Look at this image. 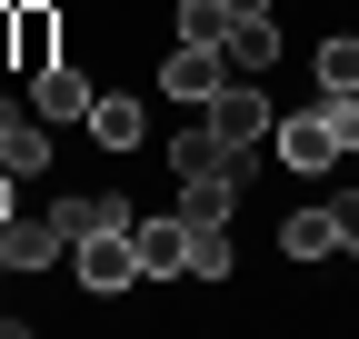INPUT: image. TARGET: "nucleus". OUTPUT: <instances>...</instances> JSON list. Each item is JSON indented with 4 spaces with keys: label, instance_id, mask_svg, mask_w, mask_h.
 <instances>
[{
    "label": "nucleus",
    "instance_id": "f257e3e1",
    "mask_svg": "<svg viewBox=\"0 0 359 339\" xmlns=\"http://www.w3.org/2000/svg\"><path fill=\"white\" fill-rule=\"evenodd\" d=\"M200 120H210L219 150H269V130H280V110H269L259 80H219V90L200 100Z\"/></svg>",
    "mask_w": 359,
    "mask_h": 339
},
{
    "label": "nucleus",
    "instance_id": "f03ea898",
    "mask_svg": "<svg viewBox=\"0 0 359 339\" xmlns=\"http://www.w3.org/2000/svg\"><path fill=\"white\" fill-rule=\"evenodd\" d=\"M70 270H80L90 300H120V289H140V240H130V230H90L70 249Z\"/></svg>",
    "mask_w": 359,
    "mask_h": 339
},
{
    "label": "nucleus",
    "instance_id": "7ed1b4c3",
    "mask_svg": "<svg viewBox=\"0 0 359 339\" xmlns=\"http://www.w3.org/2000/svg\"><path fill=\"white\" fill-rule=\"evenodd\" d=\"M50 160H60V130L30 100H0V170H11V180H40Z\"/></svg>",
    "mask_w": 359,
    "mask_h": 339
},
{
    "label": "nucleus",
    "instance_id": "20e7f679",
    "mask_svg": "<svg viewBox=\"0 0 359 339\" xmlns=\"http://www.w3.org/2000/svg\"><path fill=\"white\" fill-rule=\"evenodd\" d=\"M269 160L320 180V170H339V140H330V120H320V110H280V130H269Z\"/></svg>",
    "mask_w": 359,
    "mask_h": 339
},
{
    "label": "nucleus",
    "instance_id": "39448f33",
    "mask_svg": "<svg viewBox=\"0 0 359 339\" xmlns=\"http://www.w3.org/2000/svg\"><path fill=\"white\" fill-rule=\"evenodd\" d=\"M90 100H100V90H90V70H70V60L30 70V110L50 120V130H80V120H90Z\"/></svg>",
    "mask_w": 359,
    "mask_h": 339
},
{
    "label": "nucleus",
    "instance_id": "423d86ee",
    "mask_svg": "<svg viewBox=\"0 0 359 339\" xmlns=\"http://www.w3.org/2000/svg\"><path fill=\"white\" fill-rule=\"evenodd\" d=\"M219 70H230V50H200V40H180V50L160 60V90H170V100H190V110H200V100L219 90Z\"/></svg>",
    "mask_w": 359,
    "mask_h": 339
},
{
    "label": "nucleus",
    "instance_id": "0eeeda50",
    "mask_svg": "<svg viewBox=\"0 0 359 339\" xmlns=\"http://www.w3.org/2000/svg\"><path fill=\"white\" fill-rule=\"evenodd\" d=\"M130 240H140V279H190V230L170 220H130Z\"/></svg>",
    "mask_w": 359,
    "mask_h": 339
},
{
    "label": "nucleus",
    "instance_id": "6e6552de",
    "mask_svg": "<svg viewBox=\"0 0 359 339\" xmlns=\"http://www.w3.org/2000/svg\"><path fill=\"white\" fill-rule=\"evenodd\" d=\"M80 130L100 140V150H150V120H140V100H130V90H100Z\"/></svg>",
    "mask_w": 359,
    "mask_h": 339
},
{
    "label": "nucleus",
    "instance_id": "1a4fd4ad",
    "mask_svg": "<svg viewBox=\"0 0 359 339\" xmlns=\"http://www.w3.org/2000/svg\"><path fill=\"white\" fill-rule=\"evenodd\" d=\"M50 220H60V230H70V249H80L90 230H130V220H140V209H130L120 190H70V200L50 209Z\"/></svg>",
    "mask_w": 359,
    "mask_h": 339
},
{
    "label": "nucleus",
    "instance_id": "9d476101",
    "mask_svg": "<svg viewBox=\"0 0 359 339\" xmlns=\"http://www.w3.org/2000/svg\"><path fill=\"white\" fill-rule=\"evenodd\" d=\"M0 240H11V270H60V249H70V230L40 209V220H0Z\"/></svg>",
    "mask_w": 359,
    "mask_h": 339
},
{
    "label": "nucleus",
    "instance_id": "9b49d317",
    "mask_svg": "<svg viewBox=\"0 0 359 339\" xmlns=\"http://www.w3.org/2000/svg\"><path fill=\"white\" fill-rule=\"evenodd\" d=\"M11 30H20V70H50L60 60V0H20Z\"/></svg>",
    "mask_w": 359,
    "mask_h": 339
},
{
    "label": "nucleus",
    "instance_id": "f8f14e48",
    "mask_svg": "<svg viewBox=\"0 0 359 339\" xmlns=\"http://www.w3.org/2000/svg\"><path fill=\"white\" fill-rule=\"evenodd\" d=\"M230 200H240L230 170H210V180H180V220H190V230H230Z\"/></svg>",
    "mask_w": 359,
    "mask_h": 339
},
{
    "label": "nucleus",
    "instance_id": "ddd939ff",
    "mask_svg": "<svg viewBox=\"0 0 359 339\" xmlns=\"http://www.w3.org/2000/svg\"><path fill=\"white\" fill-rule=\"evenodd\" d=\"M280 249H290V260H330V249H339V209H290Z\"/></svg>",
    "mask_w": 359,
    "mask_h": 339
},
{
    "label": "nucleus",
    "instance_id": "4468645a",
    "mask_svg": "<svg viewBox=\"0 0 359 339\" xmlns=\"http://www.w3.org/2000/svg\"><path fill=\"white\" fill-rule=\"evenodd\" d=\"M230 30H240L230 0H180V40H200V50H230Z\"/></svg>",
    "mask_w": 359,
    "mask_h": 339
},
{
    "label": "nucleus",
    "instance_id": "2eb2a0df",
    "mask_svg": "<svg viewBox=\"0 0 359 339\" xmlns=\"http://www.w3.org/2000/svg\"><path fill=\"white\" fill-rule=\"evenodd\" d=\"M160 160L180 170V180H210V170H230V160H219V140H210V120H200V130H180V140H170Z\"/></svg>",
    "mask_w": 359,
    "mask_h": 339
},
{
    "label": "nucleus",
    "instance_id": "dca6fc26",
    "mask_svg": "<svg viewBox=\"0 0 359 339\" xmlns=\"http://www.w3.org/2000/svg\"><path fill=\"white\" fill-rule=\"evenodd\" d=\"M309 70H320V90H359V30L320 40V50H309Z\"/></svg>",
    "mask_w": 359,
    "mask_h": 339
},
{
    "label": "nucleus",
    "instance_id": "f3484780",
    "mask_svg": "<svg viewBox=\"0 0 359 339\" xmlns=\"http://www.w3.org/2000/svg\"><path fill=\"white\" fill-rule=\"evenodd\" d=\"M269 60H280V20L259 11V20H240V30H230V70H269Z\"/></svg>",
    "mask_w": 359,
    "mask_h": 339
},
{
    "label": "nucleus",
    "instance_id": "a211bd4d",
    "mask_svg": "<svg viewBox=\"0 0 359 339\" xmlns=\"http://www.w3.org/2000/svg\"><path fill=\"white\" fill-rule=\"evenodd\" d=\"M190 230V220H180ZM240 270V249H230V230H190V279H230Z\"/></svg>",
    "mask_w": 359,
    "mask_h": 339
},
{
    "label": "nucleus",
    "instance_id": "6ab92c4d",
    "mask_svg": "<svg viewBox=\"0 0 359 339\" xmlns=\"http://www.w3.org/2000/svg\"><path fill=\"white\" fill-rule=\"evenodd\" d=\"M330 209H339V249L359 260V190H349V200H330Z\"/></svg>",
    "mask_w": 359,
    "mask_h": 339
},
{
    "label": "nucleus",
    "instance_id": "aec40b11",
    "mask_svg": "<svg viewBox=\"0 0 359 339\" xmlns=\"http://www.w3.org/2000/svg\"><path fill=\"white\" fill-rule=\"evenodd\" d=\"M11 11H20V0H0V70H20V30H11Z\"/></svg>",
    "mask_w": 359,
    "mask_h": 339
},
{
    "label": "nucleus",
    "instance_id": "412c9836",
    "mask_svg": "<svg viewBox=\"0 0 359 339\" xmlns=\"http://www.w3.org/2000/svg\"><path fill=\"white\" fill-rule=\"evenodd\" d=\"M0 220H20V180H11V170H0Z\"/></svg>",
    "mask_w": 359,
    "mask_h": 339
},
{
    "label": "nucleus",
    "instance_id": "4be33fe9",
    "mask_svg": "<svg viewBox=\"0 0 359 339\" xmlns=\"http://www.w3.org/2000/svg\"><path fill=\"white\" fill-rule=\"evenodd\" d=\"M230 11H240V20H259V11H269V0H230Z\"/></svg>",
    "mask_w": 359,
    "mask_h": 339
},
{
    "label": "nucleus",
    "instance_id": "5701e85b",
    "mask_svg": "<svg viewBox=\"0 0 359 339\" xmlns=\"http://www.w3.org/2000/svg\"><path fill=\"white\" fill-rule=\"evenodd\" d=\"M0 339H20V310H0Z\"/></svg>",
    "mask_w": 359,
    "mask_h": 339
},
{
    "label": "nucleus",
    "instance_id": "b1692460",
    "mask_svg": "<svg viewBox=\"0 0 359 339\" xmlns=\"http://www.w3.org/2000/svg\"><path fill=\"white\" fill-rule=\"evenodd\" d=\"M0 270H11V240H0Z\"/></svg>",
    "mask_w": 359,
    "mask_h": 339
}]
</instances>
